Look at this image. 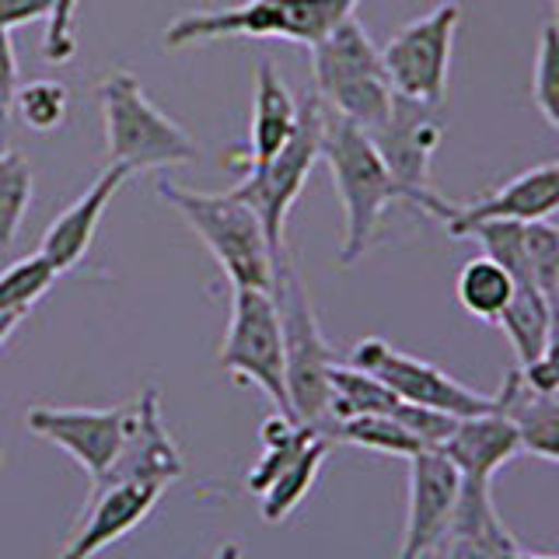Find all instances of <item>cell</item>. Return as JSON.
<instances>
[{
    "instance_id": "7",
    "label": "cell",
    "mask_w": 559,
    "mask_h": 559,
    "mask_svg": "<svg viewBox=\"0 0 559 559\" xmlns=\"http://www.w3.org/2000/svg\"><path fill=\"white\" fill-rule=\"evenodd\" d=\"M322 127H325V105L319 95H308L297 102V127L280 154H273L266 165L245 168L241 182L231 189V197L252 210L266 235L270 255H284V227L290 206L301 197L314 162L322 157Z\"/></svg>"
},
{
    "instance_id": "25",
    "label": "cell",
    "mask_w": 559,
    "mask_h": 559,
    "mask_svg": "<svg viewBox=\"0 0 559 559\" xmlns=\"http://www.w3.org/2000/svg\"><path fill=\"white\" fill-rule=\"evenodd\" d=\"M514 287H518L514 276L489 255L468 259L459 273V284H454V290H459V305L468 314H476V319L493 322V325L500 322L507 305H511Z\"/></svg>"
},
{
    "instance_id": "29",
    "label": "cell",
    "mask_w": 559,
    "mask_h": 559,
    "mask_svg": "<svg viewBox=\"0 0 559 559\" xmlns=\"http://www.w3.org/2000/svg\"><path fill=\"white\" fill-rule=\"evenodd\" d=\"M60 270L52 262L35 252L25 255L22 262H11V266L0 273V311H14V314H28L32 305L57 284Z\"/></svg>"
},
{
    "instance_id": "42",
    "label": "cell",
    "mask_w": 559,
    "mask_h": 559,
    "mask_svg": "<svg viewBox=\"0 0 559 559\" xmlns=\"http://www.w3.org/2000/svg\"><path fill=\"white\" fill-rule=\"evenodd\" d=\"M552 8H556V17H552V25H556V32H559V0H552Z\"/></svg>"
},
{
    "instance_id": "39",
    "label": "cell",
    "mask_w": 559,
    "mask_h": 559,
    "mask_svg": "<svg viewBox=\"0 0 559 559\" xmlns=\"http://www.w3.org/2000/svg\"><path fill=\"white\" fill-rule=\"evenodd\" d=\"M25 314H14V311H0V346H4L11 340V332L17 329V322H22Z\"/></svg>"
},
{
    "instance_id": "41",
    "label": "cell",
    "mask_w": 559,
    "mask_h": 559,
    "mask_svg": "<svg viewBox=\"0 0 559 559\" xmlns=\"http://www.w3.org/2000/svg\"><path fill=\"white\" fill-rule=\"evenodd\" d=\"M524 559H559V556H542V552H524Z\"/></svg>"
},
{
    "instance_id": "8",
    "label": "cell",
    "mask_w": 559,
    "mask_h": 559,
    "mask_svg": "<svg viewBox=\"0 0 559 559\" xmlns=\"http://www.w3.org/2000/svg\"><path fill=\"white\" fill-rule=\"evenodd\" d=\"M221 371L259 384L270 395L276 413L290 416L287 371H284V336H280V314L270 290L235 287L231 322L221 346Z\"/></svg>"
},
{
    "instance_id": "20",
    "label": "cell",
    "mask_w": 559,
    "mask_h": 559,
    "mask_svg": "<svg viewBox=\"0 0 559 559\" xmlns=\"http://www.w3.org/2000/svg\"><path fill=\"white\" fill-rule=\"evenodd\" d=\"M500 413H507L521 430V448L559 465V395H535L524 389L518 371L507 374L497 392Z\"/></svg>"
},
{
    "instance_id": "19",
    "label": "cell",
    "mask_w": 559,
    "mask_h": 559,
    "mask_svg": "<svg viewBox=\"0 0 559 559\" xmlns=\"http://www.w3.org/2000/svg\"><path fill=\"white\" fill-rule=\"evenodd\" d=\"M294 127H297V102L290 95V87L270 60H262L255 67L252 144H249V157H245V168L266 165L273 154H280Z\"/></svg>"
},
{
    "instance_id": "30",
    "label": "cell",
    "mask_w": 559,
    "mask_h": 559,
    "mask_svg": "<svg viewBox=\"0 0 559 559\" xmlns=\"http://www.w3.org/2000/svg\"><path fill=\"white\" fill-rule=\"evenodd\" d=\"M70 95L60 81H32L25 87H17L14 95V116L25 122L28 130H57L67 116Z\"/></svg>"
},
{
    "instance_id": "32",
    "label": "cell",
    "mask_w": 559,
    "mask_h": 559,
    "mask_svg": "<svg viewBox=\"0 0 559 559\" xmlns=\"http://www.w3.org/2000/svg\"><path fill=\"white\" fill-rule=\"evenodd\" d=\"M532 95H535L538 112L546 116V122L559 133V32H556L552 22L542 28V35H538Z\"/></svg>"
},
{
    "instance_id": "35",
    "label": "cell",
    "mask_w": 559,
    "mask_h": 559,
    "mask_svg": "<svg viewBox=\"0 0 559 559\" xmlns=\"http://www.w3.org/2000/svg\"><path fill=\"white\" fill-rule=\"evenodd\" d=\"M74 14H78V0H57L52 4V14L46 17V39H43V52L49 63H67L74 57L78 39H74Z\"/></svg>"
},
{
    "instance_id": "6",
    "label": "cell",
    "mask_w": 559,
    "mask_h": 559,
    "mask_svg": "<svg viewBox=\"0 0 559 559\" xmlns=\"http://www.w3.org/2000/svg\"><path fill=\"white\" fill-rule=\"evenodd\" d=\"M157 192L171 203L186 224L200 235V241L221 262L224 276L231 280V287H255L270 290L273 284V255L262 224L241 200L231 192H197L186 186H175L171 179L157 182Z\"/></svg>"
},
{
    "instance_id": "9",
    "label": "cell",
    "mask_w": 559,
    "mask_h": 559,
    "mask_svg": "<svg viewBox=\"0 0 559 559\" xmlns=\"http://www.w3.org/2000/svg\"><path fill=\"white\" fill-rule=\"evenodd\" d=\"M459 22H462V4L459 0H444L430 14L402 25L392 35L389 46L381 49V63L399 98L430 105V109L444 102L451 46Z\"/></svg>"
},
{
    "instance_id": "3",
    "label": "cell",
    "mask_w": 559,
    "mask_h": 559,
    "mask_svg": "<svg viewBox=\"0 0 559 559\" xmlns=\"http://www.w3.org/2000/svg\"><path fill=\"white\" fill-rule=\"evenodd\" d=\"M273 305L280 314V336H284V371H287V399L290 419L308 424L329 437V371L336 357L319 329V314L294 259L284 252L273 259Z\"/></svg>"
},
{
    "instance_id": "21",
    "label": "cell",
    "mask_w": 559,
    "mask_h": 559,
    "mask_svg": "<svg viewBox=\"0 0 559 559\" xmlns=\"http://www.w3.org/2000/svg\"><path fill=\"white\" fill-rule=\"evenodd\" d=\"M259 437H262V459L252 465L249 479H245V486H249L255 497L266 493L280 472L301 459V451L314 441V437H325V433L308 424H297V419H290L284 413H276L259 427Z\"/></svg>"
},
{
    "instance_id": "34",
    "label": "cell",
    "mask_w": 559,
    "mask_h": 559,
    "mask_svg": "<svg viewBox=\"0 0 559 559\" xmlns=\"http://www.w3.org/2000/svg\"><path fill=\"white\" fill-rule=\"evenodd\" d=\"M524 389L535 395H559V301H552V319H549V343L542 349V357L521 367Z\"/></svg>"
},
{
    "instance_id": "5",
    "label": "cell",
    "mask_w": 559,
    "mask_h": 559,
    "mask_svg": "<svg viewBox=\"0 0 559 559\" xmlns=\"http://www.w3.org/2000/svg\"><path fill=\"white\" fill-rule=\"evenodd\" d=\"M102 119H105V144L109 162L122 165L130 175L151 168L192 165L200 157L192 140L179 122L168 119L144 95V84L130 70H112L98 84Z\"/></svg>"
},
{
    "instance_id": "15",
    "label": "cell",
    "mask_w": 559,
    "mask_h": 559,
    "mask_svg": "<svg viewBox=\"0 0 559 559\" xmlns=\"http://www.w3.org/2000/svg\"><path fill=\"white\" fill-rule=\"evenodd\" d=\"M165 486L154 483H112L92 486L87 503L78 518V528L63 546L60 559H95L102 549H109L116 538L130 535L144 521L154 503L162 500Z\"/></svg>"
},
{
    "instance_id": "28",
    "label": "cell",
    "mask_w": 559,
    "mask_h": 559,
    "mask_svg": "<svg viewBox=\"0 0 559 559\" xmlns=\"http://www.w3.org/2000/svg\"><path fill=\"white\" fill-rule=\"evenodd\" d=\"M32 192H35V179L28 157L0 147V249H11L17 227H22L28 214Z\"/></svg>"
},
{
    "instance_id": "36",
    "label": "cell",
    "mask_w": 559,
    "mask_h": 559,
    "mask_svg": "<svg viewBox=\"0 0 559 559\" xmlns=\"http://www.w3.org/2000/svg\"><path fill=\"white\" fill-rule=\"evenodd\" d=\"M14 95H17V57L11 35L0 32V133H4L8 119L14 116Z\"/></svg>"
},
{
    "instance_id": "17",
    "label": "cell",
    "mask_w": 559,
    "mask_h": 559,
    "mask_svg": "<svg viewBox=\"0 0 559 559\" xmlns=\"http://www.w3.org/2000/svg\"><path fill=\"white\" fill-rule=\"evenodd\" d=\"M521 430L507 413H483L459 419L441 454L459 468L462 486H493V476L521 454Z\"/></svg>"
},
{
    "instance_id": "2",
    "label": "cell",
    "mask_w": 559,
    "mask_h": 559,
    "mask_svg": "<svg viewBox=\"0 0 559 559\" xmlns=\"http://www.w3.org/2000/svg\"><path fill=\"white\" fill-rule=\"evenodd\" d=\"M357 4L360 0H245L235 8L192 11L165 28V49L214 39H287L311 49L354 17Z\"/></svg>"
},
{
    "instance_id": "31",
    "label": "cell",
    "mask_w": 559,
    "mask_h": 559,
    "mask_svg": "<svg viewBox=\"0 0 559 559\" xmlns=\"http://www.w3.org/2000/svg\"><path fill=\"white\" fill-rule=\"evenodd\" d=\"M524 252H528V266L538 290L559 301V227L549 221L524 224Z\"/></svg>"
},
{
    "instance_id": "12",
    "label": "cell",
    "mask_w": 559,
    "mask_h": 559,
    "mask_svg": "<svg viewBox=\"0 0 559 559\" xmlns=\"http://www.w3.org/2000/svg\"><path fill=\"white\" fill-rule=\"evenodd\" d=\"M130 419H133V406H112V409L32 406L25 424L32 433L63 448L87 472V479L95 483L116 462L122 437L130 430Z\"/></svg>"
},
{
    "instance_id": "14",
    "label": "cell",
    "mask_w": 559,
    "mask_h": 559,
    "mask_svg": "<svg viewBox=\"0 0 559 559\" xmlns=\"http://www.w3.org/2000/svg\"><path fill=\"white\" fill-rule=\"evenodd\" d=\"M182 472H186V462L162 419V395H157L154 384H147V389L140 392V399L133 402V419H130L127 437H122L116 462L92 486L154 483L168 489Z\"/></svg>"
},
{
    "instance_id": "11",
    "label": "cell",
    "mask_w": 559,
    "mask_h": 559,
    "mask_svg": "<svg viewBox=\"0 0 559 559\" xmlns=\"http://www.w3.org/2000/svg\"><path fill=\"white\" fill-rule=\"evenodd\" d=\"M367 136L374 140V147L381 154L384 168L392 171V179L406 189L409 203L444 224L451 217L454 203L441 200L430 189V157L437 147H441V136H444L430 105H419V102L395 95L392 116Z\"/></svg>"
},
{
    "instance_id": "18",
    "label": "cell",
    "mask_w": 559,
    "mask_h": 559,
    "mask_svg": "<svg viewBox=\"0 0 559 559\" xmlns=\"http://www.w3.org/2000/svg\"><path fill=\"white\" fill-rule=\"evenodd\" d=\"M130 179V171L122 165H109L98 179L87 186V192L70 203L63 214L49 224V231L43 235V255L57 266L60 273L74 270L78 262L87 255V249H92L95 241V231H98V221L105 214V206L112 203V197L122 189V182Z\"/></svg>"
},
{
    "instance_id": "27",
    "label": "cell",
    "mask_w": 559,
    "mask_h": 559,
    "mask_svg": "<svg viewBox=\"0 0 559 559\" xmlns=\"http://www.w3.org/2000/svg\"><path fill=\"white\" fill-rule=\"evenodd\" d=\"M329 441H343V444H354V448L395 454V459H413V454L424 451V444H419L416 437L389 413H364V416L340 419V424H332Z\"/></svg>"
},
{
    "instance_id": "33",
    "label": "cell",
    "mask_w": 559,
    "mask_h": 559,
    "mask_svg": "<svg viewBox=\"0 0 559 559\" xmlns=\"http://www.w3.org/2000/svg\"><path fill=\"white\" fill-rule=\"evenodd\" d=\"M389 416H395L399 424L406 427L419 444H424V451H441L444 441L454 433V427H459V419H454V416H448L441 409L409 406V402H399Z\"/></svg>"
},
{
    "instance_id": "38",
    "label": "cell",
    "mask_w": 559,
    "mask_h": 559,
    "mask_svg": "<svg viewBox=\"0 0 559 559\" xmlns=\"http://www.w3.org/2000/svg\"><path fill=\"white\" fill-rule=\"evenodd\" d=\"M486 559H524V549L514 542V535L503 528V521H493L486 532Z\"/></svg>"
},
{
    "instance_id": "4",
    "label": "cell",
    "mask_w": 559,
    "mask_h": 559,
    "mask_svg": "<svg viewBox=\"0 0 559 559\" xmlns=\"http://www.w3.org/2000/svg\"><path fill=\"white\" fill-rule=\"evenodd\" d=\"M311 78L325 109L349 119L364 133H374L392 116V81L384 74L381 49L371 43L357 14L311 46Z\"/></svg>"
},
{
    "instance_id": "26",
    "label": "cell",
    "mask_w": 559,
    "mask_h": 559,
    "mask_svg": "<svg viewBox=\"0 0 559 559\" xmlns=\"http://www.w3.org/2000/svg\"><path fill=\"white\" fill-rule=\"evenodd\" d=\"M329 437H314V441L301 451V459L290 462L280 476L273 479V486L262 493L259 500V511H262V521L270 524H280L287 521L290 511H297V503H301L308 497V489L314 486V479H319V468L325 462L329 454Z\"/></svg>"
},
{
    "instance_id": "13",
    "label": "cell",
    "mask_w": 559,
    "mask_h": 559,
    "mask_svg": "<svg viewBox=\"0 0 559 559\" xmlns=\"http://www.w3.org/2000/svg\"><path fill=\"white\" fill-rule=\"evenodd\" d=\"M462 497V476L441 451H419L409 459V514L399 559H427L451 532Z\"/></svg>"
},
{
    "instance_id": "40",
    "label": "cell",
    "mask_w": 559,
    "mask_h": 559,
    "mask_svg": "<svg viewBox=\"0 0 559 559\" xmlns=\"http://www.w3.org/2000/svg\"><path fill=\"white\" fill-rule=\"evenodd\" d=\"M206 559H241V546H238V542H224V546L214 556H206Z\"/></svg>"
},
{
    "instance_id": "37",
    "label": "cell",
    "mask_w": 559,
    "mask_h": 559,
    "mask_svg": "<svg viewBox=\"0 0 559 559\" xmlns=\"http://www.w3.org/2000/svg\"><path fill=\"white\" fill-rule=\"evenodd\" d=\"M52 4L57 0H0V32H14V28H25L39 17L52 14Z\"/></svg>"
},
{
    "instance_id": "10",
    "label": "cell",
    "mask_w": 559,
    "mask_h": 559,
    "mask_svg": "<svg viewBox=\"0 0 559 559\" xmlns=\"http://www.w3.org/2000/svg\"><path fill=\"white\" fill-rule=\"evenodd\" d=\"M349 364L360 367L367 374H374L381 384H389V389L399 395V402H409V406L441 409L454 419H468V416H483V413L500 409L497 395H483L476 389H468V384L444 374L441 367L402 354V349L389 346L378 336L360 340L354 346V354H349Z\"/></svg>"
},
{
    "instance_id": "22",
    "label": "cell",
    "mask_w": 559,
    "mask_h": 559,
    "mask_svg": "<svg viewBox=\"0 0 559 559\" xmlns=\"http://www.w3.org/2000/svg\"><path fill=\"white\" fill-rule=\"evenodd\" d=\"M500 521L489 486H462L448 538L427 559H486V532Z\"/></svg>"
},
{
    "instance_id": "1",
    "label": "cell",
    "mask_w": 559,
    "mask_h": 559,
    "mask_svg": "<svg viewBox=\"0 0 559 559\" xmlns=\"http://www.w3.org/2000/svg\"><path fill=\"white\" fill-rule=\"evenodd\" d=\"M322 162L332 171V186L343 203V241H340V262H354L371 249L378 235V224L392 203H409L392 171L384 168L374 140L349 119L325 109L322 127Z\"/></svg>"
},
{
    "instance_id": "24",
    "label": "cell",
    "mask_w": 559,
    "mask_h": 559,
    "mask_svg": "<svg viewBox=\"0 0 559 559\" xmlns=\"http://www.w3.org/2000/svg\"><path fill=\"white\" fill-rule=\"evenodd\" d=\"M549 319H552V301L546 294L538 287H514L511 305H507L497 325L507 332L521 367L542 357V349L549 343Z\"/></svg>"
},
{
    "instance_id": "23",
    "label": "cell",
    "mask_w": 559,
    "mask_h": 559,
    "mask_svg": "<svg viewBox=\"0 0 559 559\" xmlns=\"http://www.w3.org/2000/svg\"><path fill=\"white\" fill-rule=\"evenodd\" d=\"M395 406H399V395L389 384H381L374 374L360 371L354 364H332V371H329L332 424H340V419H349V416H364V413H392Z\"/></svg>"
},
{
    "instance_id": "16",
    "label": "cell",
    "mask_w": 559,
    "mask_h": 559,
    "mask_svg": "<svg viewBox=\"0 0 559 559\" xmlns=\"http://www.w3.org/2000/svg\"><path fill=\"white\" fill-rule=\"evenodd\" d=\"M556 210H559V162H549L514 175L511 182H503L497 192H489V197L476 203L468 206L454 203L444 227L451 238H465L468 227H476L483 221L532 224V221H549Z\"/></svg>"
}]
</instances>
